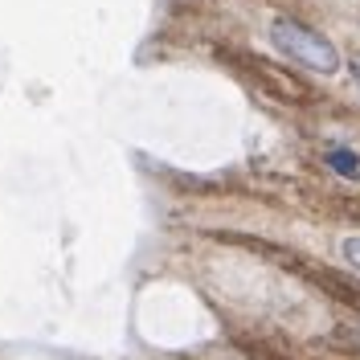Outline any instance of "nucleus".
<instances>
[{"mask_svg":"<svg viewBox=\"0 0 360 360\" xmlns=\"http://www.w3.org/2000/svg\"><path fill=\"white\" fill-rule=\"evenodd\" d=\"M328 164L336 168L340 176H348V180L360 176V164H356V156H352L348 148H332V152H328Z\"/></svg>","mask_w":360,"mask_h":360,"instance_id":"f03ea898","label":"nucleus"},{"mask_svg":"<svg viewBox=\"0 0 360 360\" xmlns=\"http://www.w3.org/2000/svg\"><path fill=\"white\" fill-rule=\"evenodd\" d=\"M352 74H356V78H360V66H352Z\"/></svg>","mask_w":360,"mask_h":360,"instance_id":"20e7f679","label":"nucleus"},{"mask_svg":"<svg viewBox=\"0 0 360 360\" xmlns=\"http://www.w3.org/2000/svg\"><path fill=\"white\" fill-rule=\"evenodd\" d=\"M270 41H274V49H283L287 58L303 62L307 70L332 74V70L340 66V53L332 49V41H328V37H319L315 29H307V25H299V21L278 17V21L270 25Z\"/></svg>","mask_w":360,"mask_h":360,"instance_id":"f257e3e1","label":"nucleus"},{"mask_svg":"<svg viewBox=\"0 0 360 360\" xmlns=\"http://www.w3.org/2000/svg\"><path fill=\"white\" fill-rule=\"evenodd\" d=\"M340 250H344V258L360 270V238H344V246H340Z\"/></svg>","mask_w":360,"mask_h":360,"instance_id":"7ed1b4c3","label":"nucleus"}]
</instances>
